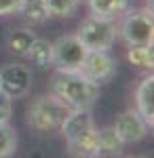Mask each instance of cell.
I'll list each match as a JSON object with an SVG mask.
<instances>
[{
  "mask_svg": "<svg viewBox=\"0 0 154 158\" xmlns=\"http://www.w3.org/2000/svg\"><path fill=\"white\" fill-rule=\"evenodd\" d=\"M51 95L66 110H93L99 99V85L87 80L80 72H57L51 76Z\"/></svg>",
  "mask_w": 154,
  "mask_h": 158,
  "instance_id": "cell-1",
  "label": "cell"
},
{
  "mask_svg": "<svg viewBox=\"0 0 154 158\" xmlns=\"http://www.w3.org/2000/svg\"><path fill=\"white\" fill-rule=\"evenodd\" d=\"M74 36L80 40V44L87 51H110L118 38V30L114 19L91 13L87 19H83Z\"/></svg>",
  "mask_w": 154,
  "mask_h": 158,
  "instance_id": "cell-2",
  "label": "cell"
},
{
  "mask_svg": "<svg viewBox=\"0 0 154 158\" xmlns=\"http://www.w3.org/2000/svg\"><path fill=\"white\" fill-rule=\"evenodd\" d=\"M68 114L66 106L61 103L55 95H40L36 97L25 112V122L28 127L36 133H49V131H57L59 129L63 116Z\"/></svg>",
  "mask_w": 154,
  "mask_h": 158,
  "instance_id": "cell-3",
  "label": "cell"
},
{
  "mask_svg": "<svg viewBox=\"0 0 154 158\" xmlns=\"http://www.w3.org/2000/svg\"><path fill=\"white\" fill-rule=\"evenodd\" d=\"M118 36L129 44H152L154 21L150 9H127L116 25Z\"/></svg>",
  "mask_w": 154,
  "mask_h": 158,
  "instance_id": "cell-4",
  "label": "cell"
},
{
  "mask_svg": "<svg viewBox=\"0 0 154 158\" xmlns=\"http://www.w3.org/2000/svg\"><path fill=\"white\" fill-rule=\"evenodd\" d=\"M84 55H87V49L80 44V40L74 34L59 36L53 42L51 68H55L57 72H78Z\"/></svg>",
  "mask_w": 154,
  "mask_h": 158,
  "instance_id": "cell-5",
  "label": "cell"
},
{
  "mask_svg": "<svg viewBox=\"0 0 154 158\" xmlns=\"http://www.w3.org/2000/svg\"><path fill=\"white\" fill-rule=\"evenodd\" d=\"M78 72L83 74L87 80L101 86V85H108L116 76L118 61L110 55V51H87Z\"/></svg>",
  "mask_w": 154,
  "mask_h": 158,
  "instance_id": "cell-6",
  "label": "cell"
},
{
  "mask_svg": "<svg viewBox=\"0 0 154 158\" xmlns=\"http://www.w3.org/2000/svg\"><path fill=\"white\" fill-rule=\"evenodd\" d=\"M32 89V72L24 63H9L0 68V91L11 99L25 97Z\"/></svg>",
  "mask_w": 154,
  "mask_h": 158,
  "instance_id": "cell-7",
  "label": "cell"
},
{
  "mask_svg": "<svg viewBox=\"0 0 154 158\" xmlns=\"http://www.w3.org/2000/svg\"><path fill=\"white\" fill-rule=\"evenodd\" d=\"M114 131L118 133V137L122 139V143H137L150 131V124L143 120V116L137 110H125L116 116V122L112 124Z\"/></svg>",
  "mask_w": 154,
  "mask_h": 158,
  "instance_id": "cell-8",
  "label": "cell"
},
{
  "mask_svg": "<svg viewBox=\"0 0 154 158\" xmlns=\"http://www.w3.org/2000/svg\"><path fill=\"white\" fill-rule=\"evenodd\" d=\"M91 129H95V118L91 110H68L57 131L66 139V143H74Z\"/></svg>",
  "mask_w": 154,
  "mask_h": 158,
  "instance_id": "cell-9",
  "label": "cell"
},
{
  "mask_svg": "<svg viewBox=\"0 0 154 158\" xmlns=\"http://www.w3.org/2000/svg\"><path fill=\"white\" fill-rule=\"evenodd\" d=\"M135 110L143 116V120L154 127V76H146L135 89Z\"/></svg>",
  "mask_w": 154,
  "mask_h": 158,
  "instance_id": "cell-10",
  "label": "cell"
},
{
  "mask_svg": "<svg viewBox=\"0 0 154 158\" xmlns=\"http://www.w3.org/2000/svg\"><path fill=\"white\" fill-rule=\"evenodd\" d=\"M97 139H99V150L97 156H120L122 154V139L114 131V127H101L97 129Z\"/></svg>",
  "mask_w": 154,
  "mask_h": 158,
  "instance_id": "cell-11",
  "label": "cell"
},
{
  "mask_svg": "<svg viewBox=\"0 0 154 158\" xmlns=\"http://www.w3.org/2000/svg\"><path fill=\"white\" fill-rule=\"evenodd\" d=\"M25 57L34 63L38 70H49L51 68V59H53V42H49L47 38H34L32 47L28 49Z\"/></svg>",
  "mask_w": 154,
  "mask_h": 158,
  "instance_id": "cell-12",
  "label": "cell"
},
{
  "mask_svg": "<svg viewBox=\"0 0 154 158\" xmlns=\"http://www.w3.org/2000/svg\"><path fill=\"white\" fill-rule=\"evenodd\" d=\"M17 15H21L24 21L30 25H42L49 19L45 0H21V6H19Z\"/></svg>",
  "mask_w": 154,
  "mask_h": 158,
  "instance_id": "cell-13",
  "label": "cell"
},
{
  "mask_svg": "<svg viewBox=\"0 0 154 158\" xmlns=\"http://www.w3.org/2000/svg\"><path fill=\"white\" fill-rule=\"evenodd\" d=\"M89 9L93 15L99 17H110V19H116L122 13L129 9V0H87Z\"/></svg>",
  "mask_w": 154,
  "mask_h": 158,
  "instance_id": "cell-14",
  "label": "cell"
},
{
  "mask_svg": "<svg viewBox=\"0 0 154 158\" xmlns=\"http://www.w3.org/2000/svg\"><path fill=\"white\" fill-rule=\"evenodd\" d=\"M99 150V139H97V127L91 129L89 133H84L80 139H76L74 143H68V152L72 156H97Z\"/></svg>",
  "mask_w": 154,
  "mask_h": 158,
  "instance_id": "cell-15",
  "label": "cell"
},
{
  "mask_svg": "<svg viewBox=\"0 0 154 158\" xmlns=\"http://www.w3.org/2000/svg\"><path fill=\"white\" fill-rule=\"evenodd\" d=\"M34 38H36V34L30 30V27L15 30L11 36H9V42H6L9 53H11V55H15V57H25V53H28V49H30V47H32Z\"/></svg>",
  "mask_w": 154,
  "mask_h": 158,
  "instance_id": "cell-16",
  "label": "cell"
},
{
  "mask_svg": "<svg viewBox=\"0 0 154 158\" xmlns=\"http://www.w3.org/2000/svg\"><path fill=\"white\" fill-rule=\"evenodd\" d=\"M127 59H129L131 65H135L139 70H152L154 68L152 44H129Z\"/></svg>",
  "mask_w": 154,
  "mask_h": 158,
  "instance_id": "cell-17",
  "label": "cell"
},
{
  "mask_svg": "<svg viewBox=\"0 0 154 158\" xmlns=\"http://www.w3.org/2000/svg\"><path fill=\"white\" fill-rule=\"evenodd\" d=\"M80 2L83 0H45L49 17H57V19L74 17L76 11L80 9Z\"/></svg>",
  "mask_w": 154,
  "mask_h": 158,
  "instance_id": "cell-18",
  "label": "cell"
},
{
  "mask_svg": "<svg viewBox=\"0 0 154 158\" xmlns=\"http://www.w3.org/2000/svg\"><path fill=\"white\" fill-rule=\"evenodd\" d=\"M17 152V131L9 122H0V158H9Z\"/></svg>",
  "mask_w": 154,
  "mask_h": 158,
  "instance_id": "cell-19",
  "label": "cell"
},
{
  "mask_svg": "<svg viewBox=\"0 0 154 158\" xmlns=\"http://www.w3.org/2000/svg\"><path fill=\"white\" fill-rule=\"evenodd\" d=\"M13 116V99L0 91V122H9Z\"/></svg>",
  "mask_w": 154,
  "mask_h": 158,
  "instance_id": "cell-20",
  "label": "cell"
},
{
  "mask_svg": "<svg viewBox=\"0 0 154 158\" xmlns=\"http://www.w3.org/2000/svg\"><path fill=\"white\" fill-rule=\"evenodd\" d=\"M19 6H21V0H0V17L17 15Z\"/></svg>",
  "mask_w": 154,
  "mask_h": 158,
  "instance_id": "cell-21",
  "label": "cell"
}]
</instances>
